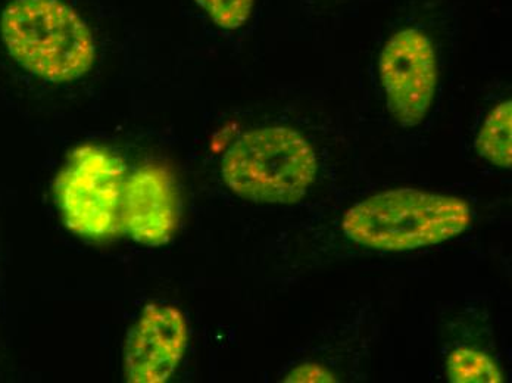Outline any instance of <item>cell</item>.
<instances>
[{"mask_svg":"<svg viewBox=\"0 0 512 383\" xmlns=\"http://www.w3.org/2000/svg\"><path fill=\"white\" fill-rule=\"evenodd\" d=\"M471 223L473 211L464 199L402 188L376 193L349 208L342 229L362 247L401 252L442 244Z\"/></svg>","mask_w":512,"mask_h":383,"instance_id":"cell-1","label":"cell"},{"mask_svg":"<svg viewBox=\"0 0 512 383\" xmlns=\"http://www.w3.org/2000/svg\"><path fill=\"white\" fill-rule=\"evenodd\" d=\"M126 164L99 145H81L68 155L55 180V198L65 226L78 236L108 239L123 232Z\"/></svg>","mask_w":512,"mask_h":383,"instance_id":"cell-4","label":"cell"},{"mask_svg":"<svg viewBox=\"0 0 512 383\" xmlns=\"http://www.w3.org/2000/svg\"><path fill=\"white\" fill-rule=\"evenodd\" d=\"M0 36L17 64L49 83L76 82L95 64L92 30L62 0H11L0 15Z\"/></svg>","mask_w":512,"mask_h":383,"instance_id":"cell-2","label":"cell"},{"mask_svg":"<svg viewBox=\"0 0 512 383\" xmlns=\"http://www.w3.org/2000/svg\"><path fill=\"white\" fill-rule=\"evenodd\" d=\"M179 223L176 185L167 168L145 165L126 180L123 230L133 241L161 247L173 238Z\"/></svg>","mask_w":512,"mask_h":383,"instance_id":"cell-7","label":"cell"},{"mask_svg":"<svg viewBox=\"0 0 512 383\" xmlns=\"http://www.w3.org/2000/svg\"><path fill=\"white\" fill-rule=\"evenodd\" d=\"M283 382L287 383H333L339 382L337 376L334 375L332 370L327 369L323 364L318 363H302L293 367L286 376Z\"/></svg>","mask_w":512,"mask_h":383,"instance_id":"cell-11","label":"cell"},{"mask_svg":"<svg viewBox=\"0 0 512 383\" xmlns=\"http://www.w3.org/2000/svg\"><path fill=\"white\" fill-rule=\"evenodd\" d=\"M379 76L393 118L405 129L420 126L432 110L439 83L430 37L412 27L392 34L380 52Z\"/></svg>","mask_w":512,"mask_h":383,"instance_id":"cell-5","label":"cell"},{"mask_svg":"<svg viewBox=\"0 0 512 383\" xmlns=\"http://www.w3.org/2000/svg\"><path fill=\"white\" fill-rule=\"evenodd\" d=\"M198 8L223 30H239L249 23L256 0H193Z\"/></svg>","mask_w":512,"mask_h":383,"instance_id":"cell-10","label":"cell"},{"mask_svg":"<svg viewBox=\"0 0 512 383\" xmlns=\"http://www.w3.org/2000/svg\"><path fill=\"white\" fill-rule=\"evenodd\" d=\"M189 341L186 317L173 305H146L128 332L124 369L131 383L170 381Z\"/></svg>","mask_w":512,"mask_h":383,"instance_id":"cell-6","label":"cell"},{"mask_svg":"<svg viewBox=\"0 0 512 383\" xmlns=\"http://www.w3.org/2000/svg\"><path fill=\"white\" fill-rule=\"evenodd\" d=\"M476 149L487 163L499 168L512 165V102L504 101L487 114L476 139Z\"/></svg>","mask_w":512,"mask_h":383,"instance_id":"cell-8","label":"cell"},{"mask_svg":"<svg viewBox=\"0 0 512 383\" xmlns=\"http://www.w3.org/2000/svg\"><path fill=\"white\" fill-rule=\"evenodd\" d=\"M224 183L256 204H296L318 173L311 143L295 129L259 127L243 133L223 158Z\"/></svg>","mask_w":512,"mask_h":383,"instance_id":"cell-3","label":"cell"},{"mask_svg":"<svg viewBox=\"0 0 512 383\" xmlns=\"http://www.w3.org/2000/svg\"><path fill=\"white\" fill-rule=\"evenodd\" d=\"M446 376L452 383H502L499 364L489 354L474 348L460 347L449 354Z\"/></svg>","mask_w":512,"mask_h":383,"instance_id":"cell-9","label":"cell"}]
</instances>
